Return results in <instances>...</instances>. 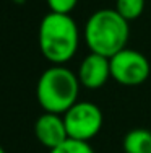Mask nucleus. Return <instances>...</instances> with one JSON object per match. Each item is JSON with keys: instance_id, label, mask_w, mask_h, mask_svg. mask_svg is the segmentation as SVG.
Masks as SVG:
<instances>
[{"instance_id": "nucleus-10", "label": "nucleus", "mask_w": 151, "mask_h": 153, "mask_svg": "<svg viewBox=\"0 0 151 153\" xmlns=\"http://www.w3.org/2000/svg\"><path fill=\"white\" fill-rule=\"evenodd\" d=\"M49 153H94V150H93V147L88 142L75 140V138H67V140L62 142L59 147L49 150Z\"/></svg>"}, {"instance_id": "nucleus-8", "label": "nucleus", "mask_w": 151, "mask_h": 153, "mask_svg": "<svg viewBox=\"0 0 151 153\" xmlns=\"http://www.w3.org/2000/svg\"><path fill=\"white\" fill-rule=\"evenodd\" d=\"M122 145L125 153H151V130L143 127L130 130Z\"/></svg>"}, {"instance_id": "nucleus-11", "label": "nucleus", "mask_w": 151, "mask_h": 153, "mask_svg": "<svg viewBox=\"0 0 151 153\" xmlns=\"http://www.w3.org/2000/svg\"><path fill=\"white\" fill-rule=\"evenodd\" d=\"M78 0H47V7L50 12L54 13H63V15H70L71 10L77 7Z\"/></svg>"}, {"instance_id": "nucleus-7", "label": "nucleus", "mask_w": 151, "mask_h": 153, "mask_svg": "<svg viewBox=\"0 0 151 153\" xmlns=\"http://www.w3.org/2000/svg\"><path fill=\"white\" fill-rule=\"evenodd\" d=\"M34 134L39 143L49 150L59 147L68 138L63 116L54 112H44L42 116H39L34 124Z\"/></svg>"}, {"instance_id": "nucleus-2", "label": "nucleus", "mask_w": 151, "mask_h": 153, "mask_svg": "<svg viewBox=\"0 0 151 153\" xmlns=\"http://www.w3.org/2000/svg\"><path fill=\"white\" fill-rule=\"evenodd\" d=\"M128 34V21L119 15L116 8H102L94 12L88 18L83 31L89 52L101 54L109 59L127 47Z\"/></svg>"}, {"instance_id": "nucleus-1", "label": "nucleus", "mask_w": 151, "mask_h": 153, "mask_svg": "<svg viewBox=\"0 0 151 153\" xmlns=\"http://www.w3.org/2000/svg\"><path fill=\"white\" fill-rule=\"evenodd\" d=\"M38 42L41 54L50 64H67L73 59L80 46L77 21L70 15L49 12L39 23Z\"/></svg>"}, {"instance_id": "nucleus-4", "label": "nucleus", "mask_w": 151, "mask_h": 153, "mask_svg": "<svg viewBox=\"0 0 151 153\" xmlns=\"http://www.w3.org/2000/svg\"><path fill=\"white\" fill-rule=\"evenodd\" d=\"M63 116L68 138L89 142L102 127V112L91 101H77Z\"/></svg>"}, {"instance_id": "nucleus-9", "label": "nucleus", "mask_w": 151, "mask_h": 153, "mask_svg": "<svg viewBox=\"0 0 151 153\" xmlns=\"http://www.w3.org/2000/svg\"><path fill=\"white\" fill-rule=\"evenodd\" d=\"M146 0H116V10L127 21L136 20L145 12Z\"/></svg>"}, {"instance_id": "nucleus-3", "label": "nucleus", "mask_w": 151, "mask_h": 153, "mask_svg": "<svg viewBox=\"0 0 151 153\" xmlns=\"http://www.w3.org/2000/svg\"><path fill=\"white\" fill-rule=\"evenodd\" d=\"M80 80L65 65H52L41 74L36 85V98L44 112L65 114L78 101Z\"/></svg>"}, {"instance_id": "nucleus-12", "label": "nucleus", "mask_w": 151, "mask_h": 153, "mask_svg": "<svg viewBox=\"0 0 151 153\" xmlns=\"http://www.w3.org/2000/svg\"><path fill=\"white\" fill-rule=\"evenodd\" d=\"M0 153H7V152H5V148H3L2 145H0Z\"/></svg>"}, {"instance_id": "nucleus-6", "label": "nucleus", "mask_w": 151, "mask_h": 153, "mask_svg": "<svg viewBox=\"0 0 151 153\" xmlns=\"http://www.w3.org/2000/svg\"><path fill=\"white\" fill-rule=\"evenodd\" d=\"M77 75H78V80H80V85L88 90H98L101 86H104L106 82L110 78L109 57L89 52L81 60Z\"/></svg>"}, {"instance_id": "nucleus-5", "label": "nucleus", "mask_w": 151, "mask_h": 153, "mask_svg": "<svg viewBox=\"0 0 151 153\" xmlns=\"http://www.w3.org/2000/svg\"><path fill=\"white\" fill-rule=\"evenodd\" d=\"M110 62V78L124 86H136L148 80L151 65L145 54L135 49L119 51L109 59Z\"/></svg>"}]
</instances>
